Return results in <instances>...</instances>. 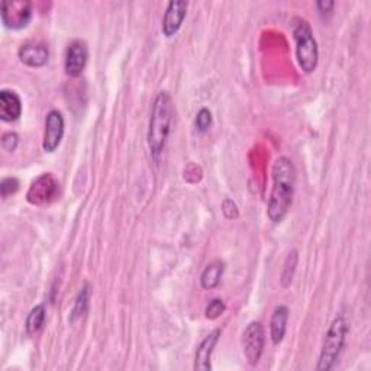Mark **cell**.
<instances>
[{
  "label": "cell",
  "instance_id": "1",
  "mask_svg": "<svg viewBox=\"0 0 371 371\" xmlns=\"http://www.w3.org/2000/svg\"><path fill=\"white\" fill-rule=\"evenodd\" d=\"M273 189L270 193L267 216L273 223H280L290 211L294 184H296V168L290 158L279 157L273 162Z\"/></svg>",
  "mask_w": 371,
  "mask_h": 371
},
{
  "label": "cell",
  "instance_id": "2",
  "mask_svg": "<svg viewBox=\"0 0 371 371\" xmlns=\"http://www.w3.org/2000/svg\"><path fill=\"white\" fill-rule=\"evenodd\" d=\"M173 122V100L168 92H160L153 104L147 141L154 158H158L165 147Z\"/></svg>",
  "mask_w": 371,
  "mask_h": 371
},
{
  "label": "cell",
  "instance_id": "3",
  "mask_svg": "<svg viewBox=\"0 0 371 371\" xmlns=\"http://www.w3.org/2000/svg\"><path fill=\"white\" fill-rule=\"evenodd\" d=\"M293 38L296 43V57L300 69L305 73H314L319 61V50L314 31L308 21L296 18L293 22Z\"/></svg>",
  "mask_w": 371,
  "mask_h": 371
},
{
  "label": "cell",
  "instance_id": "4",
  "mask_svg": "<svg viewBox=\"0 0 371 371\" xmlns=\"http://www.w3.org/2000/svg\"><path fill=\"white\" fill-rule=\"evenodd\" d=\"M347 333H348V322L344 318V315H338L332 321L325 335L318 365H316L318 371L331 370L336 364V361L340 360V355L345 347Z\"/></svg>",
  "mask_w": 371,
  "mask_h": 371
},
{
  "label": "cell",
  "instance_id": "5",
  "mask_svg": "<svg viewBox=\"0 0 371 371\" xmlns=\"http://www.w3.org/2000/svg\"><path fill=\"white\" fill-rule=\"evenodd\" d=\"M0 18L9 29H23L31 22L32 4L28 0H4L0 5Z\"/></svg>",
  "mask_w": 371,
  "mask_h": 371
},
{
  "label": "cell",
  "instance_id": "6",
  "mask_svg": "<svg viewBox=\"0 0 371 371\" xmlns=\"http://www.w3.org/2000/svg\"><path fill=\"white\" fill-rule=\"evenodd\" d=\"M60 194V183L51 175L45 173L33 182L26 193V200L33 206H45L52 204V201Z\"/></svg>",
  "mask_w": 371,
  "mask_h": 371
},
{
  "label": "cell",
  "instance_id": "7",
  "mask_svg": "<svg viewBox=\"0 0 371 371\" xmlns=\"http://www.w3.org/2000/svg\"><path fill=\"white\" fill-rule=\"evenodd\" d=\"M264 344H265L264 326L257 321L250 322L243 333V350L245 358L251 365L258 364L264 351Z\"/></svg>",
  "mask_w": 371,
  "mask_h": 371
},
{
  "label": "cell",
  "instance_id": "8",
  "mask_svg": "<svg viewBox=\"0 0 371 371\" xmlns=\"http://www.w3.org/2000/svg\"><path fill=\"white\" fill-rule=\"evenodd\" d=\"M87 60H89L87 44L80 40L73 41L65 52V61H64L65 74L70 77H79L86 69Z\"/></svg>",
  "mask_w": 371,
  "mask_h": 371
},
{
  "label": "cell",
  "instance_id": "9",
  "mask_svg": "<svg viewBox=\"0 0 371 371\" xmlns=\"http://www.w3.org/2000/svg\"><path fill=\"white\" fill-rule=\"evenodd\" d=\"M64 118L62 113L58 111H50L45 118V131L43 148L45 153H54L64 137Z\"/></svg>",
  "mask_w": 371,
  "mask_h": 371
},
{
  "label": "cell",
  "instance_id": "10",
  "mask_svg": "<svg viewBox=\"0 0 371 371\" xmlns=\"http://www.w3.org/2000/svg\"><path fill=\"white\" fill-rule=\"evenodd\" d=\"M187 6L189 5L184 0H172V2L167 5L161 25L162 33L167 38L175 37L182 28V23L187 13Z\"/></svg>",
  "mask_w": 371,
  "mask_h": 371
},
{
  "label": "cell",
  "instance_id": "11",
  "mask_svg": "<svg viewBox=\"0 0 371 371\" xmlns=\"http://www.w3.org/2000/svg\"><path fill=\"white\" fill-rule=\"evenodd\" d=\"M19 60L26 64L28 67H33V69H38L48 62L50 57V50L44 43L40 41H28L21 45L18 51Z\"/></svg>",
  "mask_w": 371,
  "mask_h": 371
},
{
  "label": "cell",
  "instance_id": "12",
  "mask_svg": "<svg viewBox=\"0 0 371 371\" xmlns=\"http://www.w3.org/2000/svg\"><path fill=\"white\" fill-rule=\"evenodd\" d=\"M221 336V329L212 331L209 335L205 336V340L201 341L197 347L196 357H194V370L197 371H209L212 370L211 358L214 354V350L219 341Z\"/></svg>",
  "mask_w": 371,
  "mask_h": 371
},
{
  "label": "cell",
  "instance_id": "13",
  "mask_svg": "<svg viewBox=\"0 0 371 371\" xmlns=\"http://www.w3.org/2000/svg\"><path fill=\"white\" fill-rule=\"evenodd\" d=\"M22 115V102L16 92L0 90V118L5 122H15Z\"/></svg>",
  "mask_w": 371,
  "mask_h": 371
},
{
  "label": "cell",
  "instance_id": "14",
  "mask_svg": "<svg viewBox=\"0 0 371 371\" xmlns=\"http://www.w3.org/2000/svg\"><path fill=\"white\" fill-rule=\"evenodd\" d=\"M287 319L289 308L284 305H279L272 315V321H270V336H272V341L275 345H279L284 340Z\"/></svg>",
  "mask_w": 371,
  "mask_h": 371
},
{
  "label": "cell",
  "instance_id": "15",
  "mask_svg": "<svg viewBox=\"0 0 371 371\" xmlns=\"http://www.w3.org/2000/svg\"><path fill=\"white\" fill-rule=\"evenodd\" d=\"M223 270H225V264L221 260H215L211 264H208V267L204 270V273H201L200 277L201 287L206 290L215 289L221 283Z\"/></svg>",
  "mask_w": 371,
  "mask_h": 371
},
{
  "label": "cell",
  "instance_id": "16",
  "mask_svg": "<svg viewBox=\"0 0 371 371\" xmlns=\"http://www.w3.org/2000/svg\"><path fill=\"white\" fill-rule=\"evenodd\" d=\"M45 314L47 312H45L44 305H38L29 312V315L26 318V323H25V329H26L28 335H35L43 329L44 322H45Z\"/></svg>",
  "mask_w": 371,
  "mask_h": 371
},
{
  "label": "cell",
  "instance_id": "17",
  "mask_svg": "<svg viewBox=\"0 0 371 371\" xmlns=\"http://www.w3.org/2000/svg\"><path fill=\"white\" fill-rule=\"evenodd\" d=\"M89 299H90V286L86 283L80 289V292L76 297L74 306H73V311H72V315H70V322H76L79 318H82L87 312Z\"/></svg>",
  "mask_w": 371,
  "mask_h": 371
},
{
  "label": "cell",
  "instance_id": "18",
  "mask_svg": "<svg viewBox=\"0 0 371 371\" xmlns=\"http://www.w3.org/2000/svg\"><path fill=\"white\" fill-rule=\"evenodd\" d=\"M297 261H299L297 251L296 250L290 251L287 258H286V261H284V267H283V272H282V284H283V287L290 286V283H292V280L294 277Z\"/></svg>",
  "mask_w": 371,
  "mask_h": 371
},
{
  "label": "cell",
  "instance_id": "19",
  "mask_svg": "<svg viewBox=\"0 0 371 371\" xmlns=\"http://www.w3.org/2000/svg\"><path fill=\"white\" fill-rule=\"evenodd\" d=\"M212 126V113L208 108H201L196 115V128L199 132L205 133Z\"/></svg>",
  "mask_w": 371,
  "mask_h": 371
},
{
  "label": "cell",
  "instance_id": "20",
  "mask_svg": "<svg viewBox=\"0 0 371 371\" xmlns=\"http://www.w3.org/2000/svg\"><path fill=\"white\" fill-rule=\"evenodd\" d=\"M225 309H226V305L222 299H212L205 309V316L211 321H215L225 312Z\"/></svg>",
  "mask_w": 371,
  "mask_h": 371
},
{
  "label": "cell",
  "instance_id": "21",
  "mask_svg": "<svg viewBox=\"0 0 371 371\" xmlns=\"http://www.w3.org/2000/svg\"><path fill=\"white\" fill-rule=\"evenodd\" d=\"M19 190V180L16 177H6L0 183V193L4 199H8L11 194H15Z\"/></svg>",
  "mask_w": 371,
  "mask_h": 371
},
{
  "label": "cell",
  "instance_id": "22",
  "mask_svg": "<svg viewBox=\"0 0 371 371\" xmlns=\"http://www.w3.org/2000/svg\"><path fill=\"white\" fill-rule=\"evenodd\" d=\"M222 212L228 219H237L240 216V211L237 204L232 199H225L222 204Z\"/></svg>",
  "mask_w": 371,
  "mask_h": 371
},
{
  "label": "cell",
  "instance_id": "23",
  "mask_svg": "<svg viewBox=\"0 0 371 371\" xmlns=\"http://www.w3.org/2000/svg\"><path fill=\"white\" fill-rule=\"evenodd\" d=\"M18 144H19V137L15 132H6L2 137V147H4V150H6L9 153H13L16 150Z\"/></svg>",
  "mask_w": 371,
  "mask_h": 371
},
{
  "label": "cell",
  "instance_id": "24",
  "mask_svg": "<svg viewBox=\"0 0 371 371\" xmlns=\"http://www.w3.org/2000/svg\"><path fill=\"white\" fill-rule=\"evenodd\" d=\"M316 8L319 11V13L323 16V15H332V11L335 8V4L333 2H323V0H321V2L316 4Z\"/></svg>",
  "mask_w": 371,
  "mask_h": 371
}]
</instances>
